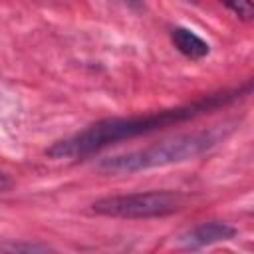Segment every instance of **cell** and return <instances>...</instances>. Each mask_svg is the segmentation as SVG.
Returning a JSON list of instances; mask_svg holds the SVG:
<instances>
[{"label":"cell","mask_w":254,"mask_h":254,"mask_svg":"<svg viewBox=\"0 0 254 254\" xmlns=\"http://www.w3.org/2000/svg\"><path fill=\"white\" fill-rule=\"evenodd\" d=\"M252 89V83L248 81L244 87L240 89H230V91H218L212 95L202 97L200 101L183 105V107H173V109H165L159 113H151V115H137V117H113V119H103L97 121L93 125H89L87 129L62 139L58 143H54L46 155L52 159H77V157H87L91 153H97L117 141H125V139H133L139 135H147L194 117H200L204 113H210L218 107H224L244 95H248Z\"/></svg>","instance_id":"obj_1"},{"label":"cell","mask_w":254,"mask_h":254,"mask_svg":"<svg viewBox=\"0 0 254 254\" xmlns=\"http://www.w3.org/2000/svg\"><path fill=\"white\" fill-rule=\"evenodd\" d=\"M232 127L218 125L212 129L204 131H194V133H183L173 139L161 141L157 145H151L141 151H131L125 155H115L99 161L97 169L107 175H129V173H139L155 167H167L175 163H185L190 161L208 149H212L216 143H220Z\"/></svg>","instance_id":"obj_2"},{"label":"cell","mask_w":254,"mask_h":254,"mask_svg":"<svg viewBox=\"0 0 254 254\" xmlns=\"http://www.w3.org/2000/svg\"><path fill=\"white\" fill-rule=\"evenodd\" d=\"M185 196L169 190L133 192L103 196L91 204L93 212L113 218H157L177 212L183 206Z\"/></svg>","instance_id":"obj_3"},{"label":"cell","mask_w":254,"mask_h":254,"mask_svg":"<svg viewBox=\"0 0 254 254\" xmlns=\"http://www.w3.org/2000/svg\"><path fill=\"white\" fill-rule=\"evenodd\" d=\"M236 234V230L226 224V222H202L194 228H190L189 232L179 236V246L187 248V250H198L216 242H224L230 240Z\"/></svg>","instance_id":"obj_4"},{"label":"cell","mask_w":254,"mask_h":254,"mask_svg":"<svg viewBox=\"0 0 254 254\" xmlns=\"http://www.w3.org/2000/svg\"><path fill=\"white\" fill-rule=\"evenodd\" d=\"M171 42L183 56H187L190 60H200V58L208 56V52H210V46L189 28H173Z\"/></svg>","instance_id":"obj_5"},{"label":"cell","mask_w":254,"mask_h":254,"mask_svg":"<svg viewBox=\"0 0 254 254\" xmlns=\"http://www.w3.org/2000/svg\"><path fill=\"white\" fill-rule=\"evenodd\" d=\"M226 8H230L238 18L242 20H252L254 16V6H252V0H220Z\"/></svg>","instance_id":"obj_6"},{"label":"cell","mask_w":254,"mask_h":254,"mask_svg":"<svg viewBox=\"0 0 254 254\" xmlns=\"http://www.w3.org/2000/svg\"><path fill=\"white\" fill-rule=\"evenodd\" d=\"M10 185H12V183H10V179H8L6 175H2V173H0V192H2V190H8V189H10Z\"/></svg>","instance_id":"obj_7"}]
</instances>
